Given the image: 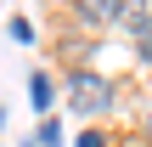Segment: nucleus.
Returning <instances> with one entry per match:
<instances>
[{"mask_svg": "<svg viewBox=\"0 0 152 147\" xmlns=\"http://www.w3.org/2000/svg\"><path fill=\"white\" fill-rule=\"evenodd\" d=\"M68 108H73L79 119H96V113L113 108V85H107L102 74H85V68H79V74L68 79Z\"/></svg>", "mask_w": 152, "mask_h": 147, "instance_id": "nucleus-1", "label": "nucleus"}, {"mask_svg": "<svg viewBox=\"0 0 152 147\" xmlns=\"http://www.w3.org/2000/svg\"><path fill=\"white\" fill-rule=\"evenodd\" d=\"M79 147H113V136H102V130H85V136H79Z\"/></svg>", "mask_w": 152, "mask_h": 147, "instance_id": "nucleus-5", "label": "nucleus"}, {"mask_svg": "<svg viewBox=\"0 0 152 147\" xmlns=\"http://www.w3.org/2000/svg\"><path fill=\"white\" fill-rule=\"evenodd\" d=\"M39 147H56V119H45V125H39Z\"/></svg>", "mask_w": 152, "mask_h": 147, "instance_id": "nucleus-6", "label": "nucleus"}, {"mask_svg": "<svg viewBox=\"0 0 152 147\" xmlns=\"http://www.w3.org/2000/svg\"><path fill=\"white\" fill-rule=\"evenodd\" d=\"M73 17L79 23H113V17H124V0H79Z\"/></svg>", "mask_w": 152, "mask_h": 147, "instance_id": "nucleus-2", "label": "nucleus"}, {"mask_svg": "<svg viewBox=\"0 0 152 147\" xmlns=\"http://www.w3.org/2000/svg\"><path fill=\"white\" fill-rule=\"evenodd\" d=\"M28 102H34V113H51V102H56V85H51V74H28Z\"/></svg>", "mask_w": 152, "mask_h": 147, "instance_id": "nucleus-3", "label": "nucleus"}, {"mask_svg": "<svg viewBox=\"0 0 152 147\" xmlns=\"http://www.w3.org/2000/svg\"><path fill=\"white\" fill-rule=\"evenodd\" d=\"M11 40H34V23L28 17H11Z\"/></svg>", "mask_w": 152, "mask_h": 147, "instance_id": "nucleus-4", "label": "nucleus"}, {"mask_svg": "<svg viewBox=\"0 0 152 147\" xmlns=\"http://www.w3.org/2000/svg\"><path fill=\"white\" fill-rule=\"evenodd\" d=\"M147 136H152V113H147Z\"/></svg>", "mask_w": 152, "mask_h": 147, "instance_id": "nucleus-7", "label": "nucleus"}]
</instances>
